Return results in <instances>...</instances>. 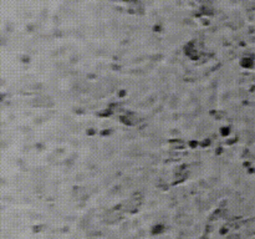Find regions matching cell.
<instances>
[{
  "label": "cell",
  "mask_w": 255,
  "mask_h": 239,
  "mask_svg": "<svg viewBox=\"0 0 255 239\" xmlns=\"http://www.w3.org/2000/svg\"><path fill=\"white\" fill-rule=\"evenodd\" d=\"M163 232V225L162 224H157L152 228V233L153 234H157V233H162Z\"/></svg>",
  "instance_id": "obj_1"
}]
</instances>
